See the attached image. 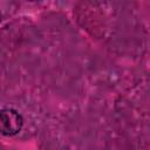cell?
I'll list each match as a JSON object with an SVG mask.
<instances>
[{
	"instance_id": "obj_1",
	"label": "cell",
	"mask_w": 150,
	"mask_h": 150,
	"mask_svg": "<svg viewBox=\"0 0 150 150\" xmlns=\"http://www.w3.org/2000/svg\"><path fill=\"white\" fill-rule=\"evenodd\" d=\"M23 125L22 115L13 108H4L0 110V134L4 136H15Z\"/></svg>"
},
{
	"instance_id": "obj_2",
	"label": "cell",
	"mask_w": 150,
	"mask_h": 150,
	"mask_svg": "<svg viewBox=\"0 0 150 150\" xmlns=\"http://www.w3.org/2000/svg\"><path fill=\"white\" fill-rule=\"evenodd\" d=\"M1 19H2V15H1V13H0V22H1Z\"/></svg>"
}]
</instances>
